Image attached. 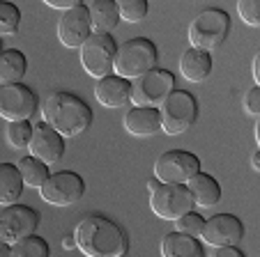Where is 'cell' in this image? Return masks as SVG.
<instances>
[{"instance_id":"6da1fadb","label":"cell","mask_w":260,"mask_h":257,"mask_svg":"<svg viewBox=\"0 0 260 257\" xmlns=\"http://www.w3.org/2000/svg\"><path fill=\"white\" fill-rule=\"evenodd\" d=\"M74 243L85 257H124L129 239L124 230L102 213H88L76 223Z\"/></svg>"},{"instance_id":"7a4b0ae2","label":"cell","mask_w":260,"mask_h":257,"mask_svg":"<svg viewBox=\"0 0 260 257\" xmlns=\"http://www.w3.org/2000/svg\"><path fill=\"white\" fill-rule=\"evenodd\" d=\"M42 122L58 136L76 138L92 124V111L81 97L72 92H51L42 101Z\"/></svg>"},{"instance_id":"3957f363","label":"cell","mask_w":260,"mask_h":257,"mask_svg":"<svg viewBox=\"0 0 260 257\" xmlns=\"http://www.w3.org/2000/svg\"><path fill=\"white\" fill-rule=\"evenodd\" d=\"M157 46L145 37H134L127 39L118 46L113 60V76H120L124 81L134 83L136 78L145 76L147 71L157 69Z\"/></svg>"},{"instance_id":"277c9868","label":"cell","mask_w":260,"mask_h":257,"mask_svg":"<svg viewBox=\"0 0 260 257\" xmlns=\"http://www.w3.org/2000/svg\"><path fill=\"white\" fill-rule=\"evenodd\" d=\"M231 30V16L228 12L219 10V7H210V10L201 12L189 25V44L196 51H210L219 49L228 37Z\"/></svg>"},{"instance_id":"5b68a950","label":"cell","mask_w":260,"mask_h":257,"mask_svg":"<svg viewBox=\"0 0 260 257\" xmlns=\"http://www.w3.org/2000/svg\"><path fill=\"white\" fill-rule=\"evenodd\" d=\"M159 117H161V133L180 136L196 124L198 101L187 90H173L166 101L159 106Z\"/></svg>"},{"instance_id":"8992f818","label":"cell","mask_w":260,"mask_h":257,"mask_svg":"<svg viewBox=\"0 0 260 257\" xmlns=\"http://www.w3.org/2000/svg\"><path fill=\"white\" fill-rule=\"evenodd\" d=\"M115 51H118V44H115L113 34H90L83 42V46L79 49V58H81V67L88 76L102 78L111 76L113 74V60H115Z\"/></svg>"},{"instance_id":"52a82bcc","label":"cell","mask_w":260,"mask_h":257,"mask_svg":"<svg viewBox=\"0 0 260 257\" xmlns=\"http://www.w3.org/2000/svg\"><path fill=\"white\" fill-rule=\"evenodd\" d=\"M173 90H175V76L168 69L157 67L132 83V99L129 101L136 108H154V111H159V106L166 101Z\"/></svg>"},{"instance_id":"ba28073f","label":"cell","mask_w":260,"mask_h":257,"mask_svg":"<svg viewBox=\"0 0 260 257\" xmlns=\"http://www.w3.org/2000/svg\"><path fill=\"white\" fill-rule=\"evenodd\" d=\"M150 209L157 218L175 223L193 209V200L187 184H157L150 191Z\"/></svg>"},{"instance_id":"9c48e42d","label":"cell","mask_w":260,"mask_h":257,"mask_svg":"<svg viewBox=\"0 0 260 257\" xmlns=\"http://www.w3.org/2000/svg\"><path fill=\"white\" fill-rule=\"evenodd\" d=\"M152 170H154V179L159 184H189V179L201 172V159L184 150L164 152L154 161Z\"/></svg>"},{"instance_id":"30bf717a","label":"cell","mask_w":260,"mask_h":257,"mask_svg":"<svg viewBox=\"0 0 260 257\" xmlns=\"http://www.w3.org/2000/svg\"><path fill=\"white\" fill-rule=\"evenodd\" d=\"M85 193V181L81 175L72 172V170H62V172H55L49 175V179L42 184L40 195L46 204H53V207H72L76 204Z\"/></svg>"},{"instance_id":"8fae6325","label":"cell","mask_w":260,"mask_h":257,"mask_svg":"<svg viewBox=\"0 0 260 257\" xmlns=\"http://www.w3.org/2000/svg\"><path fill=\"white\" fill-rule=\"evenodd\" d=\"M40 228V213L25 204H10L0 211V239L10 246L25 237H32Z\"/></svg>"},{"instance_id":"7c38bea8","label":"cell","mask_w":260,"mask_h":257,"mask_svg":"<svg viewBox=\"0 0 260 257\" xmlns=\"http://www.w3.org/2000/svg\"><path fill=\"white\" fill-rule=\"evenodd\" d=\"M37 113V97L23 85H0V117L7 122H28Z\"/></svg>"},{"instance_id":"4fadbf2b","label":"cell","mask_w":260,"mask_h":257,"mask_svg":"<svg viewBox=\"0 0 260 257\" xmlns=\"http://www.w3.org/2000/svg\"><path fill=\"white\" fill-rule=\"evenodd\" d=\"M242 237H244V225L233 213H216V216L207 218L201 232V239L212 248L237 246Z\"/></svg>"},{"instance_id":"5bb4252c","label":"cell","mask_w":260,"mask_h":257,"mask_svg":"<svg viewBox=\"0 0 260 257\" xmlns=\"http://www.w3.org/2000/svg\"><path fill=\"white\" fill-rule=\"evenodd\" d=\"M28 152L32 159L42 161L44 165H55L64 156V138L51 129L44 122H37L32 126V138H30Z\"/></svg>"},{"instance_id":"9a60e30c","label":"cell","mask_w":260,"mask_h":257,"mask_svg":"<svg viewBox=\"0 0 260 257\" xmlns=\"http://www.w3.org/2000/svg\"><path fill=\"white\" fill-rule=\"evenodd\" d=\"M90 34H92V28H90V14L85 10V5L62 12V19L58 21L60 44L67 46V49H81Z\"/></svg>"},{"instance_id":"2e32d148","label":"cell","mask_w":260,"mask_h":257,"mask_svg":"<svg viewBox=\"0 0 260 257\" xmlns=\"http://www.w3.org/2000/svg\"><path fill=\"white\" fill-rule=\"evenodd\" d=\"M122 124H124V131L136 138H150L161 133V117H159V111H154V108L132 106L124 113Z\"/></svg>"},{"instance_id":"e0dca14e","label":"cell","mask_w":260,"mask_h":257,"mask_svg":"<svg viewBox=\"0 0 260 257\" xmlns=\"http://www.w3.org/2000/svg\"><path fill=\"white\" fill-rule=\"evenodd\" d=\"M94 99L104 108H122L132 99V83L120 76H106L94 83Z\"/></svg>"},{"instance_id":"ac0fdd59","label":"cell","mask_w":260,"mask_h":257,"mask_svg":"<svg viewBox=\"0 0 260 257\" xmlns=\"http://www.w3.org/2000/svg\"><path fill=\"white\" fill-rule=\"evenodd\" d=\"M90 14V28L94 34H111L120 23L118 5L113 0H90L83 3Z\"/></svg>"},{"instance_id":"d6986e66","label":"cell","mask_w":260,"mask_h":257,"mask_svg":"<svg viewBox=\"0 0 260 257\" xmlns=\"http://www.w3.org/2000/svg\"><path fill=\"white\" fill-rule=\"evenodd\" d=\"M187 189H189V193H191L193 207H198V209H212L214 204H219V200H221L219 181L212 175H205V172H198L196 177H191Z\"/></svg>"},{"instance_id":"ffe728a7","label":"cell","mask_w":260,"mask_h":257,"mask_svg":"<svg viewBox=\"0 0 260 257\" xmlns=\"http://www.w3.org/2000/svg\"><path fill=\"white\" fill-rule=\"evenodd\" d=\"M180 74L189 83H203L212 74V58L205 51L189 49L180 58Z\"/></svg>"},{"instance_id":"44dd1931","label":"cell","mask_w":260,"mask_h":257,"mask_svg":"<svg viewBox=\"0 0 260 257\" xmlns=\"http://www.w3.org/2000/svg\"><path fill=\"white\" fill-rule=\"evenodd\" d=\"M161 257H205V248L198 239L171 232L161 239Z\"/></svg>"},{"instance_id":"7402d4cb","label":"cell","mask_w":260,"mask_h":257,"mask_svg":"<svg viewBox=\"0 0 260 257\" xmlns=\"http://www.w3.org/2000/svg\"><path fill=\"white\" fill-rule=\"evenodd\" d=\"M25 184L14 163H0V207H10L21 200Z\"/></svg>"},{"instance_id":"603a6c76","label":"cell","mask_w":260,"mask_h":257,"mask_svg":"<svg viewBox=\"0 0 260 257\" xmlns=\"http://www.w3.org/2000/svg\"><path fill=\"white\" fill-rule=\"evenodd\" d=\"M28 69V60L21 51L7 49L0 53V85H14L21 83Z\"/></svg>"},{"instance_id":"cb8c5ba5","label":"cell","mask_w":260,"mask_h":257,"mask_svg":"<svg viewBox=\"0 0 260 257\" xmlns=\"http://www.w3.org/2000/svg\"><path fill=\"white\" fill-rule=\"evenodd\" d=\"M21 172V179H23L25 186H32V189L40 191L42 184L49 179V165H44L42 161L32 159V156H23V159L16 163Z\"/></svg>"},{"instance_id":"d4e9b609","label":"cell","mask_w":260,"mask_h":257,"mask_svg":"<svg viewBox=\"0 0 260 257\" xmlns=\"http://www.w3.org/2000/svg\"><path fill=\"white\" fill-rule=\"evenodd\" d=\"M10 257H51V248L46 239L32 234L10 246Z\"/></svg>"},{"instance_id":"484cf974","label":"cell","mask_w":260,"mask_h":257,"mask_svg":"<svg viewBox=\"0 0 260 257\" xmlns=\"http://www.w3.org/2000/svg\"><path fill=\"white\" fill-rule=\"evenodd\" d=\"M32 138V124L30 122H10L5 131V140L12 150H28Z\"/></svg>"},{"instance_id":"4316f807","label":"cell","mask_w":260,"mask_h":257,"mask_svg":"<svg viewBox=\"0 0 260 257\" xmlns=\"http://www.w3.org/2000/svg\"><path fill=\"white\" fill-rule=\"evenodd\" d=\"M21 25V10L14 3H0V39L12 37L19 32Z\"/></svg>"},{"instance_id":"83f0119b","label":"cell","mask_w":260,"mask_h":257,"mask_svg":"<svg viewBox=\"0 0 260 257\" xmlns=\"http://www.w3.org/2000/svg\"><path fill=\"white\" fill-rule=\"evenodd\" d=\"M115 5H118L120 21H127V23H141L147 16L145 0H118Z\"/></svg>"},{"instance_id":"f1b7e54d","label":"cell","mask_w":260,"mask_h":257,"mask_svg":"<svg viewBox=\"0 0 260 257\" xmlns=\"http://www.w3.org/2000/svg\"><path fill=\"white\" fill-rule=\"evenodd\" d=\"M203 225H205V218H203L201 213L189 211V213H184L182 218H177V221H175V228H177L175 232L187 234V237H193V239H201Z\"/></svg>"},{"instance_id":"f546056e","label":"cell","mask_w":260,"mask_h":257,"mask_svg":"<svg viewBox=\"0 0 260 257\" xmlns=\"http://www.w3.org/2000/svg\"><path fill=\"white\" fill-rule=\"evenodd\" d=\"M237 12H240L242 21L246 25H251V28H258L260 25V5L255 0H242V3H237Z\"/></svg>"},{"instance_id":"4dcf8cb0","label":"cell","mask_w":260,"mask_h":257,"mask_svg":"<svg viewBox=\"0 0 260 257\" xmlns=\"http://www.w3.org/2000/svg\"><path fill=\"white\" fill-rule=\"evenodd\" d=\"M244 111L249 113L253 120H258V115H260V88H258V85H253V88L246 92V97H244Z\"/></svg>"},{"instance_id":"1f68e13d","label":"cell","mask_w":260,"mask_h":257,"mask_svg":"<svg viewBox=\"0 0 260 257\" xmlns=\"http://www.w3.org/2000/svg\"><path fill=\"white\" fill-rule=\"evenodd\" d=\"M49 7H53V10H62V12H69V10H74V7H79V5H83L81 0H44Z\"/></svg>"},{"instance_id":"d6a6232c","label":"cell","mask_w":260,"mask_h":257,"mask_svg":"<svg viewBox=\"0 0 260 257\" xmlns=\"http://www.w3.org/2000/svg\"><path fill=\"white\" fill-rule=\"evenodd\" d=\"M210 257H246L237 246H226V248H214Z\"/></svg>"},{"instance_id":"836d02e7","label":"cell","mask_w":260,"mask_h":257,"mask_svg":"<svg viewBox=\"0 0 260 257\" xmlns=\"http://www.w3.org/2000/svg\"><path fill=\"white\" fill-rule=\"evenodd\" d=\"M258 58H260V55H255V58H253V64H251V71H253V83H255V85L260 83V76H258Z\"/></svg>"},{"instance_id":"e575fe53","label":"cell","mask_w":260,"mask_h":257,"mask_svg":"<svg viewBox=\"0 0 260 257\" xmlns=\"http://www.w3.org/2000/svg\"><path fill=\"white\" fill-rule=\"evenodd\" d=\"M251 165H253L255 172H260V152H255V154L251 156Z\"/></svg>"},{"instance_id":"d590c367","label":"cell","mask_w":260,"mask_h":257,"mask_svg":"<svg viewBox=\"0 0 260 257\" xmlns=\"http://www.w3.org/2000/svg\"><path fill=\"white\" fill-rule=\"evenodd\" d=\"M0 257H10V243H5L0 239Z\"/></svg>"},{"instance_id":"8d00e7d4","label":"cell","mask_w":260,"mask_h":257,"mask_svg":"<svg viewBox=\"0 0 260 257\" xmlns=\"http://www.w3.org/2000/svg\"><path fill=\"white\" fill-rule=\"evenodd\" d=\"M62 246H64V248H67V250H72V248H74V246H76V243H74V237H72V234H67V237H64V239H62Z\"/></svg>"},{"instance_id":"74e56055","label":"cell","mask_w":260,"mask_h":257,"mask_svg":"<svg viewBox=\"0 0 260 257\" xmlns=\"http://www.w3.org/2000/svg\"><path fill=\"white\" fill-rule=\"evenodd\" d=\"M157 184H159V181H157V179H150V181H147V189L152 191V189H154V186H157Z\"/></svg>"},{"instance_id":"f35d334b","label":"cell","mask_w":260,"mask_h":257,"mask_svg":"<svg viewBox=\"0 0 260 257\" xmlns=\"http://www.w3.org/2000/svg\"><path fill=\"white\" fill-rule=\"evenodd\" d=\"M3 51H5V49H3V39H0V53H3Z\"/></svg>"}]
</instances>
